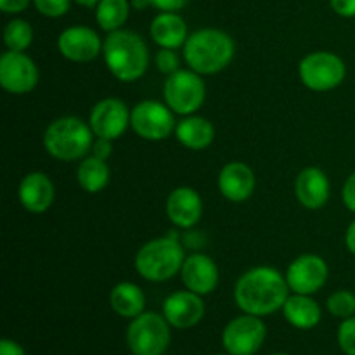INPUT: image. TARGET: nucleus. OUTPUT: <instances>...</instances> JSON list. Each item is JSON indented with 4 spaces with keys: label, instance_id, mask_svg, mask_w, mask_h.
I'll list each match as a JSON object with an SVG mask.
<instances>
[{
    "label": "nucleus",
    "instance_id": "nucleus-1",
    "mask_svg": "<svg viewBox=\"0 0 355 355\" xmlns=\"http://www.w3.org/2000/svg\"><path fill=\"white\" fill-rule=\"evenodd\" d=\"M286 276L274 267H253L238 279L234 300L245 314L270 315L283 309L290 297Z\"/></svg>",
    "mask_w": 355,
    "mask_h": 355
},
{
    "label": "nucleus",
    "instance_id": "nucleus-2",
    "mask_svg": "<svg viewBox=\"0 0 355 355\" xmlns=\"http://www.w3.org/2000/svg\"><path fill=\"white\" fill-rule=\"evenodd\" d=\"M103 55L107 69L120 82H135L149 66V49L141 35L130 30L107 33L103 44Z\"/></svg>",
    "mask_w": 355,
    "mask_h": 355
},
{
    "label": "nucleus",
    "instance_id": "nucleus-3",
    "mask_svg": "<svg viewBox=\"0 0 355 355\" xmlns=\"http://www.w3.org/2000/svg\"><path fill=\"white\" fill-rule=\"evenodd\" d=\"M234 40L217 28H203L187 37L184 61L200 75H215L229 66L234 58Z\"/></svg>",
    "mask_w": 355,
    "mask_h": 355
},
{
    "label": "nucleus",
    "instance_id": "nucleus-4",
    "mask_svg": "<svg viewBox=\"0 0 355 355\" xmlns=\"http://www.w3.org/2000/svg\"><path fill=\"white\" fill-rule=\"evenodd\" d=\"M184 248L175 232L151 239L139 248L135 255V270L153 283H163L180 272L184 266Z\"/></svg>",
    "mask_w": 355,
    "mask_h": 355
},
{
    "label": "nucleus",
    "instance_id": "nucleus-5",
    "mask_svg": "<svg viewBox=\"0 0 355 355\" xmlns=\"http://www.w3.org/2000/svg\"><path fill=\"white\" fill-rule=\"evenodd\" d=\"M92 128L78 116H61L45 128V151L61 162L83 159L87 153L92 151Z\"/></svg>",
    "mask_w": 355,
    "mask_h": 355
},
{
    "label": "nucleus",
    "instance_id": "nucleus-6",
    "mask_svg": "<svg viewBox=\"0 0 355 355\" xmlns=\"http://www.w3.org/2000/svg\"><path fill=\"white\" fill-rule=\"evenodd\" d=\"M127 345L134 355H163L170 345V324L165 315L142 312L127 329Z\"/></svg>",
    "mask_w": 355,
    "mask_h": 355
},
{
    "label": "nucleus",
    "instance_id": "nucleus-7",
    "mask_svg": "<svg viewBox=\"0 0 355 355\" xmlns=\"http://www.w3.org/2000/svg\"><path fill=\"white\" fill-rule=\"evenodd\" d=\"M165 104L175 114L189 116L194 114L205 103L207 85L200 73L193 69H179L173 75L166 76L163 85Z\"/></svg>",
    "mask_w": 355,
    "mask_h": 355
},
{
    "label": "nucleus",
    "instance_id": "nucleus-8",
    "mask_svg": "<svg viewBox=\"0 0 355 355\" xmlns=\"http://www.w3.org/2000/svg\"><path fill=\"white\" fill-rule=\"evenodd\" d=\"M345 75V62L333 52H311L298 64V76L302 83L314 92H328L336 89L342 85Z\"/></svg>",
    "mask_w": 355,
    "mask_h": 355
},
{
    "label": "nucleus",
    "instance_id": "nucleus-9",
    "mask_svg": "<svg viewBox=\"0 0 355 355\" xmlns=\"http://www.w3.org/2000/svg\"><path fill=\"white\" fill-rule=\"evenodd\" d=\"M130 127L146 141H163L175 132L173 111L158 101H142L130 111Z\"/></svg>",
    "mask_w": 355,
    "mask_h": 355
},
{
    "label": "nucleus",
    "instance_id": "nucleus-10",
    "mask_svg": "<svg viewBox=\"0 0 355 355\" xmlns=\"http://www.w3.org/2000/svg\"><path fill=\"white\" fill-rule=\"evenodd\" d=\"M267 328L259 315L245 314L229 321L222 333V343L231 355H255L263 345Z\"/></svg>",
    "mask_w": 355,
    "mask_h": 355
},
{
    "label": "nucleus",
    "instance_id": "nucleus-11",
    "mask_svg": "<svg viewBox=\"0 0 355 355\" xmlns=\"http://www.w3.org/2000/svg\"><path fill=\"white\" fill-rule=\"evenodd\" d=\"M40 73L37 64L24 52L7 51L0 58V85L10 94H28L37 87Z\"/></svg>",
    "mask_w": 355,
    "mask_h": 355
},
{
    "label": "nucleus",
    "instance_id": "nucleus-12",
    "mask_svg": "<svg viewBox=\"0 0 355 355\" xmlns=\"http://www.w3.org/2000/svg\"><path fill=\"white\" fill-rule=\"evenodd\" d=\"M328 263L324 259L314 253H305L297 257L288 266L286 281L288 286L293 293L298 295H314L321 290L328 281Z\"/></svg>",
    "mask_w": 355,
    "mask_h": 355
},
{
    "label": "nucleus",
    "instance_id": "nucleus-13",
    "mask_svg": "<svg viewBox=\"0 0 355 355\" xmlns=\"http://www.w3.org/2000/svg\"><path fill=\"white\" fill-rule=\"evenodd\" d=\"M89 125L96 137L120 139L130 125V111L127 104L116 97H107L99 101L92 107L89 116Z\"/></svg>",
    "mask_w": 355,
    "mask_h": 355
},
{
    "label": "nucleus",
    "instance_id": "nucleus-14",
    "mask_svg": "<svg viewBox=\"0 0 355 355\" xmlns=\"http://www.w3.org/2000/svg\"><path fill=\"white\" fill-rule=\"evenodd\" d=\"M101 37L89 26H69L61 31L58 38V49L68 61L89 62L103 52Z\"/></svg>",
    "mask_w": 355,
    "mask_h": 355
},
{
    "label": "nucleus",
    "instance_id": "nucleus-15",
    "mask_svg": "<svg viewBox=\"0 0 355 355\" xmlns=\"http://www.w3.org/2000/svg\"><path fill=\"white\" fill-rule=\"evenodd\" d=\"M163 315L172 328L189 329L203 319L205 302L191 290L175 291L163 302Z\"/></svg>",
    "mask_w": 355,
    "mask_h": 355
},
{
    "label": "nucleus",
    "instance_id": "nucleus-16",
    "mask_svg": "<svg viewBox=\"0 0 355 355\" xmlns=\"http://www.w3.org/2000/svg\"><path fill=\"white\" fill-rule=\"evenodd\" d=\"M180 277L187 290L203 297V295H210L211 291H215L220 274H218V267L211 257L205 255V253H193L184 260Z\"/></svg>",
    "mask_w": 355,
    "mask_h": 355
},
{
    "label": "nucleus",
    "instance_id": "nucleus-17",
    "mask_svg": "<svg viewBox=\"0 0 355 355\" xmlns=\"http://www.w3.org/2000/svg\"><path fill=\"white\" fill-rule=\"evenodd\" d=\"M166 217L180 229H191L200 222L203 215V201L193 187H175L166 198Z\"/></svg>",
    "mask_w": 355,
    "mask_h": 355
},
{
    "label": "nucleus",
    "instance_id": "nucleus-18",
    "mask_svg": "<svg viewBox=\"0 0 355 355\" xmlns=\"http://www.w3.org/2000/svg\"><path fill=\"white\" fill-rule=\"evenodd\" d=\"M217 184L225 200L232 203H243L255 191V173L246 163L231 162L222 166Z\"/></svg>",
    "mask_w": 355,
    "mask_h": 355
},
{
    "label": "nucleus",
    "instance_id": "nucleus-19",
    "mask_svg": "<svg viewBox=\"0 0 355 355\" xmlns=\"http://www.w3.org/2000/svg\"><path fill=\"white\" fill-rule=\"evenodd\" d=\"M295 194L298 203L307 210H319L324 207L331 194V184L328 175L318 166L304 168L295 182Z\"/></svg>",
    "mask_w": 355,
    "mask_h": 355
},
{
    "label": "nucleus",
    "instance_id": "nucleus-20",
    "mask_svg": "<svg viewBox=\"0 0 355 355\" xmlns=\"http://www.w3.org/2000/svg\"><path fill=\"white\" fill-rule=\"evenodd\" d=\"M17 196L24 210L30 214H45L54 203V184L44 172H31L19 182Z\"/></svg>",
    "mask_w": 355,
    "mask_h": 355
},
{
    "label": "nucleus",
    "instance_id": "nucleus-21",
    "mask_svg": "<svg viewBox=\"0 0 355 355\" xmlns=\"http://www.w3.org/2000/svg\"><path fill=\"white\" fill-rule=\"evenodd\" d=\"M149 33L162 49L184 47L187 40V24L177 12H159L151 21Z\"/></svg>",
    "mask_w": 355,
    "mask_h": 355
},
{
    "label": "nucleus",
    "instance_id": "nucleus-22",
    "mask_svg": "<svg viewBox=\"0 0 355 355\" xmlns=\"http://www.w3.org/2000/svg\"><path fill=\"white\" fill-rule=\"evenodd\" d=\"M175 137L184 148L201 151V149H207L214 142L215 128L207 118L189 114V116H186L177 123Z\"/></svg>",
    "mask_w": 355,
    "mask_h": 355
},
{
    "label": "nucleus",
    "instance_id": "nucleus-23",
    "mask_svg": "<svg viewBox=\"0 0 355 355\" xmlns=\"http://www.w3.org/2000/svg\"><path fill=\"white\" fill-rule=\"evenodd\" d=\"M284 319L298 329H312L321 322V307L311 295H290L283 305Z\"/></svg>",
    "mask_w": 355,
    "mask_h": 355
},
{
    "label": "nucleus",
    "instance_id": "nucleus-24",
    "mask_svg": "<svg viewBox=\"0 0 355 355\" xmlns=\"http://www.w3.org/2000/svg\"><path fill=\"white\" fill-rule=\"evenodd\" d=\"M110 305L120 318L134 319L144 312L146 297L144 291L134 283H118L110 293Z\"/></svg>",
    "mask_w": 355,
    "mask_h": 355
},
{
    "label": "nucleus",
    "instance_id": "nucleus-25",
    "mask_svg": "<svg viewBox=\"0 0 355 355\" xmlns=\"http://www.w3.org/2000/svg\"><path fill=\"white\" fill-rule=\"evenodd\" d=\"M110 177L111 172L107 163L104 159L96 158V156L83 158L78 168H76L78 186L90 194L101 193L110 184Z\"/></svg>",
    "mask_w": 355,
    "mask_h": 355
},
{
    "label": "nucleus",
    "instance_id": "nucleus-26",
    "mask_svg": "<svg viewBox=\"0 0 355 355\" xmlns=\"http://www.w3.org/2000/svg\"><path fill=\"white\" fill-rule=\"evenodd\" d=\"M132 3L128 0H101L96 6V19L104 31L121 30L130 16Z\"/></svg>",
    "mask_w": 355,
    "mask_h": 355
},
{
    "label": "nucleus",
    "instance_id": "nucleus-27",
    "mask_svg": "<svg viewBox=\"0 0 355 355\" xmlns=\"http://www.w3.org/2000/svg\"><path fill=\"white\" fill-rule=\"evenodd\" d=\"M33 42V28L26 19H16L9 21L3 28V44H6L7 51L24 52Z\"/></svg>",
    "mask_w": 355,
    "mask_h": 355
},
{
    "label": "nucleus",
    "instance_id": "nucleus-28",
    "mask_svg": "<svg viewBox=\"0 0 355 355\" xmlns=\"http://www.w3.org/2000/svg\"><path fill=\"white\" fill-rule=\"evenodd\" d=\"M329 314L338 319H349L355 314V295L352 291L340 290L335 291L326 302Z\"/></svg>",
    "mask_w": 355,
    "mask_h": 355
},
{
    "label": "nucleus",
    "instance_id": "nucleus-29",
    "mask_svg": "<svg viewBox=\"0 0 355 355\" xmlns=\"http://www.w3.org/2000/svg\"><path fill=\"white\" fill-rule=\"evenodd\" d=\"M33 6L42 16L45 17H62L71 7V0H33Z\"/></svg>",
    "mask_w": 355,
    "mask_h": 355
},
{
    "label": "nucleus",
    "instance_id": "nucleus-30",
    "mask_svg": "<svg viewBox=\"0 0 355 355\" xmlns=\"http://www.w3.org/2000/svg\"><path fill=\"white\" fill-rule=\"evenodd\" d=\"M156 68L163 73V75L170 76L180 69V59L177 55L175 49H159L155 55Z\"/></svg>",
    "mask_w": 355,
    "mask_h": 355
},
{
    "label": "nucleus",
    "instance_id": "nucleus-31",
    "mask_svg": "<svg viewBox=\"0 0 355 355\" xmlns=\"http://www.w3.org/2000/svg\"><path fill=\"white\" fill-rule=\"evenodd\" d=\"M338 345L343 354L355 355V315L343 319L338 328Z\"/></svg>",
    "mask_w": 355,
    "mask_h": 355
},
{
    "label": "nucleus",
    "instance_id": "nucleus-32",
    "mask_svg": "<svg viewBox=\"0 0 355 355\" xmlns=\"http://www.w3.org/2000/svg\"><path fill=\"white\" fill-rule=\"evenodd\" d=\"M342 200L343 205H345L352 214H355V172L345 180V184H343Z\"/></svg>",
    "mask_w": 355,
    "mask_h": 355
},
{
    "label": "nucleus",
    "instance_id": "nucleus-33",
    "mask_svg": "<svg viewBox=\"0 0 355 355\" xmlns=\"http://www.w3.org/2000/svg\"><path fill=\"white\" fill-rule=\"evenodd\" d=\"M149 2H151V7L162 12H179L189 3V0H149Z\"/></svg>",
    "mask_w": 355,
    "mask_h": 355
},
{
    "label": "nucleus",
    "instance_id": "nucleus-34",
    "mask_svg": "<svg viewBox=\"0 0 355 355\" xmlns=\"http://www.w3.org/2000/svg\"><path fill=\"white\" fill-rule=\"evenodd\" d=\"M90 153H92V156H96V158H101L106 162V159L111 156V153H113V141H110V139L97 137V141L94 142L92 151Z\"/></svg>",
    "mask_w": 355,
    "mask_h": 355
},
{
    "label": "nucleus",
    "instance_id": "nucleus-35",
    "mask_svg": "<svg viewBox=\"0 0 355 355\" xmlns=\"http://www.w3.org/2000/svg\"><path fill=\"white\" fill-rule=\"evenodd\" d=\"M329 6L338 16L355 17V0H329Z\"/></svg>",
    "mask_w": 355,
    "mask_h": 355
},
{
    "label": "nucleus",
    "instance_id": "nucleus-36",
    "mask_svg": "<svg viewBox=\"0 0 355 355\" xmlns=\"http://www.w3.org/2000/svg\"><path fill=\"white\" fill-rule=\"evenodd\" d=\"M33 0H0V10L6 14H19L28 9Z\"/></svg>",
    "mask_w": 355,
    "mask_h": 355
},
{
    "label": "nucleus",
    "instance_id": "nucleus-37",
    "mask_svg": "<svg viewBox=\"0 0 355 355\" xmlns=\"http://www.w3.org/2000/svg\"><path fill=\"white\" fill-rule=\"evenodd\" d=\"M0 355H26L23 347L16 343L14 340L3 338L0 342Z\"/></svg>",
    "mask_w": 355,
    "mask_h": 355
},
{
    "label": "nucleus",
    "instance_id": "nucleus-38",
    "mask_svg": "<svg viewBox=\"0 0 355 355\" xmlns=\"http://www.w3.org/2000/svg\"><path fill=\"white\" fill-rule=\"evenodd\" d=\"M345 245H347V250H349L352 255H355V218L352 222H350V225L347 227V232H345Z\"/></svg>",
    "mask_w": 355,
    "mask_h": 355
},
{
    "label": "nucleus",
    "instance_id": "nucleus-39",
    "mask_svg": "<svg viewBox=\"0 0 355 355\" xmlns=\"http://www.w3.org/2000/svg\"><path fill=\"white\" fill-rule=\"evenodd\" d=\"M130 3H132V7L137 10H144V9H148V7H151V2H149V0H132Z\"/></svg>",
    "mask_w": 355,
    "mask_h": 355
},
{
    "label": "nucleus",
    "instance_id": "nucleus-40",
    "mask_svg": "<svg viewBox=\"0 0 355 355\" xmlns=\"http://www.w3.org/2000/svg\"><path fill=\"white\" fill-rule=\"evenodd\" d=\"M73 2L78 3V6L82 7H87V9H96V6L101 2V0H73Z\"/></svg>",
    "mask_w": 355,
    "mask_h": 355
},
{
    "label": "nucleus",
    "instance_id": "nucleus-41",
    "mask_svg": "<svg viewBox=\"0 0 355 355\" xmlns=\"http://www.w3.org/2000/svg\"><path fill=\"white\" fill-rule=\"evenodd\" d=\"M272 355H288V354H272Z\"/></svg>",
    "mask_w": 355,
    "mask_h": 355
},
{
    "label": "nucleus",
    "instance_id": "nucleus-42",
    "mask_svg": "<svg viewBox=\"0 0 355 355\" xmlns=\"http://www.w3.org/2000/svg\"><path fill=\"white\" fill-rule=\"evenodd\" d=\"M218 355H231V354H218Z\"/></svg>",
    "mask_w": 355,
    "mask_h": 355
}]
</instances>
